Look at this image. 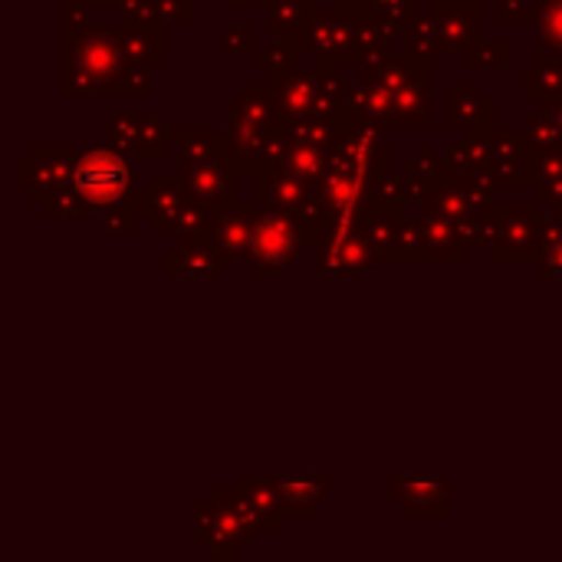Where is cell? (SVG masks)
<instances>
[{
	"label": "cell",
	"mask_w": 562,
	"mask_h": 562,
	"mask_svg": "<svg viewBox=\"0 0 562 562\" xmlns=\"http://www.w3.org/2000/svg\"><path fill=\"white\" fill-rule=\"evenodd\" d=\"M540 257V214L533 204H507L497 237V260L524 263Z\"/></svg>",
	"instance_id": "obj_10"
},
{
	"label": "cell",
	"mask_w": 562,
	"mask_h": 562,
	"mask_svg": "<svg viewBox=\"0 0 562 562\" xmlns=\"http://www.w3.org/2000/svg\"><path fill=\"white\" fill-rule=\"evenodd\" d=\"M273 105L283 122H313V119H336L339 105H349V86L333 72H303L293 69L286 76H277L270 86Z\"/></svg>",
	"instance_id": "obj_3"
},
{
	"label": "cell",
	"mask_w": 562,
	"mask_h": 562,
	"mask_svg": "<svg viewBox=\"0 0 562 562\" xmlns=\"http://www.w3.org/2000/svg\"><path fill=\"white\" fill-rule=\"evenodd\" d=\"M240 7V3H254V7H267V0H227V7Z\"/></svg>",
	"instance_id": "obj_31"
},
{
	"label": "cell",
	"mask_w": 562,
	"mask_h": 562,
	"mask_svg": "<svg viewBox=\"0 0 562 562\" xmlns=\"http://www.w3.org/2000/svg\"><path fill=\"white\" fill-rule=\"evenodd\" d=\"M224 257L217 254L211 237H184L181 247L165 254L168 277H224Z\"/></svg>",
	"instance_id": "obj_12"
},
{
	"label": "cell",
	"mask_w": 562,
	"mask_h": 562,
	"mask_svg": "<svg viewBox=\"0 0 562 562\" xmlns=\"http://www.w3.org/2000/svg\"><path fill=\"white\" fill-rule=\"evenodd\" d=\"M497 20L504 23H524V20H533V13L527 10V0H497Z\"/></svg>",
	"instance_id": "obj_30"
},
{
	"label": "cell",
	"mask_w": 562,
	"mask_h": 562,
	"mask_svg": "<svg viewBox=\"0 0 562 562\" xmlns=\"http://www.w3.org/2000/svg\"><path fill=\"white\" fill-rule=\"evenodd\" d=\"M468 66H507V43L497 40V43H487V46H474L464 53Z\"/></svg>",
	"instance_id": "obj_27"
},
{
	"label": "cell",
	"mask_w": 562,
	"mask_h": 562,
	"mask_svg": "<svg viewBox=\"0 0 562 562\" xmlns=\"http://www.w3.org/2000/svg\"><path fill=\"white\" fill-rule=\"evenodd\" d=\"M306 244H313V237L300 217H293L286 211L263 207V214H257V221H254L247 260L257 277H273V273L286 270Z\"/></svg>",
	"instance_id": "obj_4"
},
{
	"label": "cell",
	"mask_w": 562,
	"mask_h": 562,
	"mask_svg": "<svg viewBox=\"0 0 562 562\" xmlns=\"http://www.w3.org/2000/svg\"><path fill=\"white\" fill-rule=\"evenodd\" d=\"M63 3H79V7H89L92 10V3H99V0H63Z\"/></svg>",
	"instance_id": "obj_32"
},
{
	"label": "cell",
	"mask_w": 562,
	"mask_h": 562,
	"mask_svg": "<svg viewBox=\"0 0 562 562\" xmlns=\"http://www.w3.org/2000/svg\"><path fill=\"white\" fill-rule=\"evenodd\" d=\"M524 86H527V95L537 99V102H562V53H543L540 63L524 76Z\"/></svg>",
	"instance_id": "obj_20"
},
{
	"label": "cell",
	"mask_w": 562,
	"mask_h": 562,
	"mask_svg": "<svg viewBox=\"0 0 562 562\" xmlns=\"http://www.w3.org/2000/svg\"><path fill=\"white\" fill-rule=\"evenodd\" d=\"M122 46H125L128 63H138V66H161V56H165L161 23L122 26Z\"/></svg>",
	"instance_id": "obj_19"
},
{
	"label": "cell",
	"mask_w": 562,
	"mask_h": 562,
	"mask_svg": "<svg viewBox=\"0 0 562 562\" xmlns=\"http://www.w3.org/2000/svg\"><path fill=\"white\" fill-rule=\"evenodd\" d=\"M359 3H366V0H342V7H349V10H352V7H359Z\"/></svg>",
	"instance_id": "obj_33"
},
{
	"label": "cell",
	"mask_w": 562,
	"mask_h": 562,
	"mask_svg": "<svg viewBox=\"0 0 562 562\" xmlns=\"http://www.w3.org/2000/svg\"><path fill=\"white\" fill-rule=\"evenodd\" d=\"M286 517H310L329 494V474H293L273 481Z\"/></svg>",
	"instance_id": "obj_15"
},
{
	"label": "cell",
	"mask_w": 562,
	"mask_h": 562,
	"mask_svg": "<svg viewBox=\"0 0 562 562\" xmlns=\"http://www.w3.org/2000/svg\"><path fill=\"white\" fill-rule=\"evenodd\" d=\"M356 26L359 20L352 16L349 7H329V10H313L306 26L300 30V49L319 59L326 69L336 66H356Z\"/></svg>",
	"instance_id": "obj_5"
},
{
	"label": "cell",
	"mask_w": 562,
	"mask_h": 562,
	"mask_svg": "<svg viewBox=\"0 0 562 562\" xmlns=\"http://www.w3.org/2000/svg\"><path fill=\"white\" fill-rule=\"evenodd\" d=\"M188 201L191 198L181 184V175H151L145 191V214L151 217V231H171Z\"/></svg>",
	"instance_id": "obj_14"
},
{
	"label": "cell",
	"mask_w": 562,
	"mask_h": 562,
	"mask_svg": "<svg viewBox=\"0 0 562 562\" xmlns=\"http://www.w3.org/2000/svg\"><path fill=\"white\" fill-rule=\"evenodd\" d=\"M181 184L191 201L204 207H224L237 201V165L231 155L224 158H204V161H181Z\"/></svg>",
	"instance_id": "obj_6"
},
{
	"label": "cell",
	"mask_w": 562,
	"mask_h": 562,
	"mask_svg": "<svg viewBox=\"0 0 562 562\" xmlns=\"http://www.w3.org/2000/svg\"><path fill=\"white\" fill-rule=\"evenodd\" d=\"M540 273L562 277V211L557 217H540Z\"/></svg>",
	"instance_id": "obj_23"
},
{
	"label": "cell",
	"mask_w": 562,
	"mask_h": 562,
	"mask_svg": "<svg viewBox=\"0 0 562 562\" xmlns=\"http://www.w3.org/2000/svg\"><path fill=\"white\" fill-rule=\"evenodd\" d=\"M435 23L445 49L468 53L477 43V0H435Z\"/></svg>",
	"instance_id": "obj_13"
},
{
	"label": "cell",
	"mask_w": 562,
	"mask_h": 562,
	"mask_svg": "<svg viewBox=\"0 0 562 562\" xmlns=\"http://www.w3.org/2000/svg\"><path fill=\"white\" fill-rule=\"evenodd\" d=\"M438 49H445V46H441V33H438L435 13L431 16H415L408 23V56L422 59V63H431V56Z\"/></svg>",
	"instance_id": "obj_24"
},
{
	"label": "cell",
	"mask_w": 562,
	"mask_h": 562,
	"mask_svg": "<svg viewBox=\"0 0 562 562\" xmlns=\"http://www.w3.org/2000/svg\"><path fill=\"white\" fill-rule=\"evenodd\" d=\"M109 135L112 145L132 158H158L165 151V142L171 138L165 122L148 112H115L109 119Z\"/></svg>",
	"instance_id": "obj_8"
},
{
	"label": "cell",
	"mask_w": 562,
	"mask_h": 562,
	"mask_svg": "<svg viewBox=\"0 0 562 562\" xmlns=\"http://www.w3.org/2000/svg\"><path fill=\"white\" fill-rule=\"evenodd\" d=\"M254 221L257 214L244 204H224L214 211V231H211V240L217 247V254L231 263V260H240L247 257V247H250V234H254Z\"/></svg>",
	"instance_id": "obj_11"
},
{
	"label": "cell",
	"mask_w": 562,
	"mask_h": 562,
	"mask_svg": "<svg viewBox=\"0 0 562 562\" xmlns=\"http://www.w3.org/2000/svg\"><path fill=\"white\" fill-rule=\"evenodd\" d=\"M76 148H53V145H36L30 151V161H20L26 168V188L33 194L36 204H43L53 191L72 184V171H76Z\"/></svg>",
	"instance_id": "obj_9"
},
{
	"label": "cell",
	"mask_w": 562,
	"mask_h": 562,
	"mask_svg": "<svg viewBox=\"0 0 562 562\" xmlns=\"http://www.w3.org/2000/svg\"><path fill=\"white\" fill-rule=\"evenodd\" d=\"M128 56L122 33L105 26H69L63 40V95H115Z\"/></svg>",
	"instance_id": "obj_1"
},
{
	"label": "cell",
	"mask_w": 562,
	"mask_h": 562,
	"mask_svg": "<svg viewBox=\"0 0 562 562\" xmlns=\"http://www.w3.org/2000/svg\"><path fill=\"white\" fill-rule=\"evenodd\" d=\"M240 494H244V501H247V507H250V514H254L260 530H283L286 514L280 507L273 481H257V477L244 474L240 477Z\"/></svg>",
	"instance_id": "obj_17"
},
{
	"label": "cell",
	"mask_w": 562,
	"mask_h": 562,
	"mask_svg": "<svg viewBox=\"0 0 562 562\" xmlns=\"http://www.w3.org/2000/svg\"><path fill=\"white\" fill-rule=\"evenodd\" d=\"M158 13H161V20L191 23L194 20V0H158Z\"/></svg>",
	"instance_id": "obj_29"
},
{
	"label": "cell",
	"mask_w": 562,
	"mask_h": 562,
	"mask_svg": "<svg viewBox=\"0 0 562 562\" xmlns=\"http://www.w3.org/2000/svg\"><path fill=\"white\" fill-rule=\"evenodd\" d=\"M254 23H240V26H227L224 30V49L234 53H250L254 49Z\"/></svg>",
	"instance_id": "obj_28"
},
{
	"label": "cell",
	"mask_w": 562,
	"mask_h": 562,
	"mask_svg": "<svg viewBox=\"0 0 562 562\" xmlns=\"http://www.w3.org/2000/svg\"><path fill=\"white\" fill-rule=\"evenodd\" d=\"M181 161H204V158H224L231 155V132L221 128H191V132H171Z\"/></svg>",
	"instance_id": "obj_18"
},
{
	"label": "cell",
	"mask_w": 562,
	"mask_h": 562,
	"mask_svg": "<svg viewBox=\"0 0 562 562\" xmlns=\"http://www.w3.org/2000/svg\"><path fill=\"white\" fill-rule=\"evenodd\" d=\"M494 102L481 95L477 82H458L451 86V125L468 132H484L491 125Z\"/></svg>",
	"instance_id": "obj_16"
},
{
	"label": "cell",
	"mask_w": 562,
	"mask_h": 562,
	"mask_svg": "<svg viewBox=\"0 0 562 562\" xmlns=\"http://www.w3.org/2000/svg\"><path fill=\"white\" fill-rule=\"evenodd\" d=\"M389 494L408 517H451V484L445 477L402 471L389 477Z\"/></svg>",
	"instance_id": "obj_7"
},
{
	"label": "cell",
	"mask_w": 562,
	"mask_h": 562,
	"mask_svg": "<svg viewBox=\"0 0 562 562\" xmlns=\"http://www.w3.org/2000/svg\"><path fill=\"white\" fill-rule=\"evenodd\" d=\"M543 201L562 207V145L553 148H540L537 151V184Z\"/></svg>",
	"instance_id": "obj_22"
},
{
	"label": "cell",
	"mask_w": 562,
	"mask_h": 562,
	"mask_svg": "<svg viewBox=\"0 0 562 562\" xmlns=\"http://www.w3.org/2000/svg\"><path fill=\"white\" fill-rule=\"evenodd\" d=\"M72 188L86 201L89 214L119 211V207L128 211L135 201L145 198V194L142 198L135 194V175H132V165L122 155V148H92V151H82L76 158Z\"/></svg>",
	"instance_id": "obj_2"
},
{
	"label": "cell",
	"mask_w": 562,
	"mask_h": 562,
	"mask_svg": "<svg viewBox=\"0 0 562 562\" xmlns=\"http://www.w3.org/2000/svg\"><path fill=\"white\" fill-rule=\"evenodd\" d=\"M263 10L270 20V33L277 40H290V36H300V30L313 16V0H267Z\"/></svg>",
	"instance_id": "obj_21"
},
{
	"label": "cell",
	"mask_w": 562,
	"mask_h": 562,
	"mask_svg": "<svg viewBox=\"0 0 562 562\" xmlns=\"http://www.w3.org/2000/svg\"><path fill=\"white\" fill-rule=\"evenodd\" d=\"M540 33L550 49L562 53V0H543L540 10Z\"/></svg>",
	"instance_id": "obj_26"
},
{
	"label": "cell",
	"mask_w": 562,
	"mask_h": 562,
	"mask_svg": "<svg viewBox=\"0 0 562 562\" xmlns=\"http://www.w3.org/2000/svg\"><path fill=\"white\" fill-rule=\"evenodd\" d=\"M477 3H484V7H497V0H477Z\"/></svg>",
	"instance_id": "obj_34"
},
{
	"label": "cell",
	"mask_w": 562,
	"mask_h": 562,
	"mask_svg": "<svg viewBox=\"0 0 562 562\" xmlns=\"http://www.w3.org/2000/svg\"><path fill=\"white\" fill-rule=\"evenodd\" d=\"M300 59H303V49L300 46H290V40H277L267 53L257 56V66L267 69L277 79V76H286V72L300 69Z\"/></svg>",
	"instance_id": "obj_25"
}]
</instances>
